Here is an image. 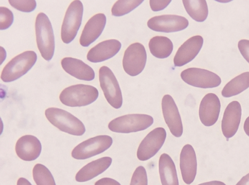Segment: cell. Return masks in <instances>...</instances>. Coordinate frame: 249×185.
<instances>
[{
  "instance_id": "12",
  "label": "cell",
  "mask_w": 249,
  "mask_h": 185,
  "mask_svg": "<svg viewBox=\"0 0 249 185\" xmlns=\"http://www.w3.org/2000/svg\"><path fill=\"white\" fill-rule=\"evenodd\" d=\"M147 25L149 28L156 31L172 32L184 30L188 26L189 22L182 16L163 15L150 18Z\"/></svg>"
},
{
  "instance_id": "11",
  "label": "cell",
  "mask_w": 249,
  "mask_h": 185,
  "mask_svg": "<svg viewBox=\"0 0 249 185\" xmlns=\"http://www.w3.org/2000/svg\"><path fill=\"white\" fill-rule=\"evenodd\" d=\"M166 138L163 127H157L150 131L140 143L137 156L141 161L147 160L154 156L162 146Z\"/></svg>"
},
{
  "instance_id": "35",
  "label": "cell",
  "mask_w": 249,
  "mask_h": 185,
  "mask_svg": "<svg viewBox=\"0 0 249 185\" xmlns=\"http://www.w3.org/2000/svg\"><path fill=\"white\" fill-rule=\"evenodd\" d=\"M236 185H249V173L243 176Z\"/></svg>"
},
{
  "instance_id": "18",
  "label": "cell",
  "mask_w": 249,
  "mask_h": 185,
  "mask_svg": "<svg viewBox=\"0 0 249 185\" xmlns=\"http://www.w3.org/2000/svg\"><path fill=\"white\" fill-rule=\"evenodd\" d=\"M180 169L184 182L190 185L193 182L196 174L197 160L193 146L185 145L180 154Z\"/></svg>"
},
{
  "instance_id": "20",
  "label": "cell",
  "mask_w": 249,
  "mask_h": 185,
  "mask_svg": "<svg viewBox=\"0 0 249 185\" xmlns=\"http://www.w3.org/2000/svg\"><path fill=\"white\" fill-rule=\"evenodd\" d=\"M121 43L116 39L102 41L92 47L88 52L87 59L91 62H100L115 56L120 50Z\"/></svg>"
},
{
  "instance_id": "23",
  "label": "cell",
  "mask_w": 249,
  "mask_h": 185,
  "mask_svg": "<svg viewBox=\"0 0 249 185\" xmlns=\"http://www.w3.org/2000/svg\"><path fill=\"white\" fill-rule=\"evenodd\" d=\"M159 170L162 185H179L175 163L166 153L160 157Z\"/></svg>"
},
{
  "instance_id": "21",
  "label": "cell",
  "mask_w": 249,
  "mask_h": 185,
  "mask_svg": "<svg viewBox=\"0 0 249 185\" xmlns=\"http://www.w3.org/2000/svg\"><path fill=\"white\" fill-rule=\"evenodd\" d=\"M61 64L66 73L78 79L91 81L95 77L93 69L82 60L65 57L61 60Z\"/></svg>"
},
{
  "instance_id": "7",
  "label": "cell",
  "mask_w": 249,
  "mask_h": 185,
  "mask_svg": "<svg viewBox=\"0 0 249 185\" xmlns=\"http://www.w3.org/2000/svg\"><path fill=\"white\" fill-rule=\"evenodd\" d=\"M100 87L107 102L114 108L122 107L123 97L118 82L111 69L103 66L99 70Z\"/></svg>"
},
{
  "instance_id": "24",
  "label": "cell",
  "mask_w": 249,
  "mask_h": 185,
  "mask_svg": "<svg viewBox=\"0 0 249 185\" xmlns=\"http://www.w3.org/2000/svg\"><path fill=\"white\" fill-rule=\"evenodd\" d=\"M151 53L155 57L164 59L169 57L173 49V44L169 38L163 36L152 37L148 44Z\"/></svg>"
},
{
  "instance_id": "29",
  "label": "cell",
  "mask_w": 249,
  "mask_h": 185,
  "mask_svg": "<svg viewBox=\"0 0 249 185\" xmlns=\"http://www.w3.org/2000/svg\"><path fill=\"white\" fill-rule=\"evenodd\" d=\"M8 1L9 4L14 8L25 13H30L33 11L36 6V1L34 0H9Z\"/></svg>"
},
{
  "instance_id": "4",
  "label": "cell",
  "mask_w": 249,
  "mask_h": 185,
  "mask_svg": "<svg viewBox=\"0 0 249 185\" xmlns=\"http://www.w3.org/2000/svg\"><path fill=\"white\" fill-rule=\"evenodd\" d=\"M37 55L34 51H24L11 60L3 68L1 79L5 82L16 80L25 75L35 64Z\"/></svg>"
},
{
  "instance_id": "16",
  "label": "cell",
  "mask_w": 249,
  "mask_h": 185,
  "mask_svg": "<svg viewBox=\"0 0 249 185\" xmlns=\"http://www.w3.org/2000/svg\"><path fill=\"white\" fill-rule=\"evenodd\" d=\"M203 44L200 35H195L187 40L178 49L174 58L175 66H182L192 61L200 51Z\"/></svg>"
},
{
  "instance_id": "2",
  "label": "cell",
  "mask_w": 249,
  "mask_h": 185,
  "mask_svg": "<svg viewBox=\"0 0 249 185\" xmlns=\"http://www.w3.org/2000/svg\"><path fill=\"white\" fill-rule=\"evenodd\" d=\"M98 95V91L95 87L79 84L64 89L59 95V99L67 106L83 107L94 102Z\"/></svg>"
},
{
  "instance_id": "37",
  "label": "cell",
  "mask_w": 249,
  "mask_h": 185,
  "mask_svg": "<svg viewBox=\"0 0 249 185\" xmlns=\"http://www.w3.org/2000/svg\"><path fill=\"white\" fill-rule=\"evenodd\" d=\"M17 185H32L30 182L26 179L21 177L19 178L18 181Z\"/></svg>"
},
{
  "instance_id": "14",
  "label": "cell",
  "mask_w": 249,
  "mask_h": 185,
  "mask_svg": "<svg viewBox=\"0 0 249 185\" xmlns=\"http://www.w3.org/2000/svg\"><path fill=\"white\" fill-rule=\"evenodd\" d=\"M221 104L219 98L214 93H208L202 98L199 108V117L206 126L213 125L217 121Z\"/></svg>"
},
{
  "instance_id": "32",
  "label": "cell",
  "mask_w": 249,
  "mask_h": 185,
  "mask_svg": "<svg viewBox=\"0 0 249 185\" xmlns=\"http://www.w3.org/2000/svg\"><path fill=\"white\" fill-rule=\"evenodd\" d=\"M238 47L244 58L249 63V40H240L238 43Z\"/></svg>"
},
{
  "instance_id": "15",
  "label": "cell",
  "mask_w": 249,
  "mask_h": 185,
  "mask_svg": "<svg viewBox=\"0 0 249 185\" xmlns=\"http://www.w3.org/2000/svg\"><path fill=\"white\" fill-rule=\"evenodd\" d=\"M242 115V109L239 102L230 103L224 111L221 123V129L224 136L229 139L238 130Z\"/></svg>"
},
{
  "instance_id": "28",
  "label": "cell",
  "mask_w": 249,
  "mask_h": 185,
  "mask_svg": "<svg viewBox=\"0 0 249 185\" xmlns=\"http://www.w3.org/2000/svg\"><path fill=\"white\" fill-rule=\"evenodd\" d=\"M143 1V0H117L111 8L112 15L115 16L126 15L137 8Z\"/></svg>"
},
{
  "instance_id": "8",
  "label": "cell",
  "mask_w": 249,
  "mask_h": 185,
  "mask_svg": "<svg viewBox=\"0 0 249 185\" xmlns=\"http://www.w3.org/2000/svg\"><path fill=\"white\" fill-rule=\"evenodd\" d=\"M112 142V139L109 136H95L77 145L72 150L71 156L76 159H86L105 152Z\"/></svg>"
},
{
  "instance_id": "30",
  "label": "cell",
  "mask_w": 249,
  "mask_h": 185,
  "mask_svg": "<svg viewBox=\"0 0 249 185\" xmlns=\"http://www.w3.org/2000/svg\"><path fill=\"white\" fill-rule=\"evenodd\" d=\"M14 21L12 11L5 7H0V29L5 30L9 28Z\"/></svg>"
},
{
  "instance_id": "38",
  "label": "cell",
  "mask_w": 249,
  "mask_h": 185,
  "mask_svg": "<svg viewBox=\"0 0 249 185\" xmlns=\"http://www.w3.org/2000/svg\"><path fill=\"white\" fill-rule=\"evenodd\" d=\"M244 130L245 133L249 137V116L246 118L244 122Z\"/></svg>"
},
{
  "instance_id": "10",
  "label": "cell",
  "mask_w": 249,
  "mask_h": 185,
  "mask_svg": "<svg viewBox=\"0 0 249 185\" xmlns=\"http://www.w3.org/2000/svg\"><path fill=\"white\" fill-rule=\"evenodd\" d=\"M182 79L188 84L200 88H212L218 86L221 78L210 71L196 67L187 68L180 74Z\"/></svg>"
},
{
  "instance_id": "5",
  "label": "cell",
  "mask_w": 249,
  "mask_h": 185,
  "mask_svg": "<svg viewBox=\"0 0 249 185\" xmlns=\"http://www.w3.org/2000/svg\"><path fill=\"white\" fill-rule=\"evenodd\" d=\"M154 122L153 117L144 114H130L118 117L111 121L108 127L112 132L129 133L144 130Z\"/></svg>"
},
{
  "instance_id": "25",
  "label": "cell",
  "mask_w": 249,
  "mask_h": 185,
  "mask_svg": "<svg viewBox=\"0 0 249 185\" xmlns=\"http://www.w3.org/2000/svg\"><path fill=\"white\" fill-rule=\"evenodd\" d=\"M249 87V72L243 73L232 78L224 87L222 95L230 97L240 93Z\"/></svg>"
},
{
  "instance_id": "26",
  "label": "cell",
  "mask_w": 249,
  "mask_h": 185,
  "mask_svg": "<svg viewBox=\"0 0 249 185\" xmlns=\"http://www.w3.org/2000/svg\"><path fill=\"white\" fill-rule=\"evenodd\" d=\"M182 2L188 14L197 22H203L208 15V8L205 0H183Z\"/></svg>"
},
{
  "instance_id": "3",
  "label": "cell",
  "mask_w": 249,
  "mask_h": 185,
  "mask_svg": "<svg viewBox=\"0 0 249 185\" xmlns=\"http://www.w3.org/2000/svg\"><path fill=\"white\" fill-rule=\"evenodd\" d=\"M45 114L53 125L63 132L74 136H82L86 131L83 123L66 110L49 108L45 110Z\"/></svg>"
},
{
  "instance_id": "13",
  "label": "cell",
  "mask_w": 249,
  "mask_h": 185,
  "mask_svg": "<svg viewBox=\"0 0 249 185\" xmlns=\"http://www.w3.org/2000/svg\"><path fill=\"white\" fill-rule=\"evenodd\" d=\"M161 108L164 121L171 134L179 138L183 133V125L178 108L172 97L169 94L163 96Z\"/></svg>"
},
{
  "instance_id": "1",
  "label": "cell",
  "mask_w": 249,
  "mask_h": 185,
  "mask_svg": "<svg viewBox=\"0 0 249 185\" xmlns=\"http://www.w3.org/2000/svg\"><path fill=\"white\" fill-rule=\"evenodd\" d=\"M35 30L38 49L43 58L49 61L54 54V37L51 23L44 13H40L37 15Z\"/></svg>"
},
{
  "instance_id": "36",
  "label": "cell",
  "mask_w": 249,
  "mask_h": 185,
  "mask_svg": "<svg viewBox=\"0 0 249 185\" xmlns=\"http://www.w3.org/2000/svg\"><path fill=\"white\" fill-rule=\"evenodd\" d=\"M198 185H226V184L219 181H212L210 182H205L200 184Z\"/></svg>"
},
{
  "instance_id": "34",
  "label": "cell",
  "mask_w": 249,
  "mask_h": 185,
  "mask_svg": "<svg viewBox=\"0 0 249 185\" xmlns=\"http://www.w3.org/2000/svg\"><path fill=\"white\" fill-rule=\"evenodd\" d=\"M94 185H121L116 180L110 178H103L96 181Z\"/></svg>"
},
{
  "instance_id": "22",
  "label": "cell",
  "mask_w": 249,
  "mask_h": 185,
  "mask_svg": "<svg viewBox=\"0 0 249 185\" xmlns=\"http://www.w3.org/2000/svg\"><path fill=\"white\" fill-rule=\"evenodd\" d=\"M111 163L112 158L108 156L92 161L77 172L75 180L78 182L88 181L104 172L109 167Z\"/></svg>"
},
{
  "instance_id": "6",
  "label": "cell",
  "mask_w": 249,
  "mask_h": 185,
  "mask_svg": "<svg viewBox=\"0 0 249 185\" xmlns=\"http://www.w3.org/2000/svg\"><path fill=\"white\" fill-rule=\"evenodd\" d=\"M83 5L80 0L72 1L65 15L61 29V38L65 44H69L75 37L82 22Z\"/></svg>"
},
{
  "instance_id": "33",
  "label": "cell",
  "mask_w": 249,
  "mask_h": 185,
  "mask_svg": "<svg viewBox=\"0 0 249 185\" xmlns=\"http://www.w3.org/2000/svg\"><path fill=\"white\" fill-rule=\"evenodd\" d=\"M171 0H150L149 4L153 11H159L165 8L171 2Z\"/></svg>"
},
{
  "instance_id": "9",
  "label": "cell",
  "mask_w": 249,
  "mask_h": 185,
  "mask_svg": "<svg viewBox=\"0 0 249 185\" xmlns=\"http://www.w3.org/2000/svg\"><path fill=\"white\" fill-rule=\"evenodd\" d=\"M147 59L144 46L140 43L131 44L125 50L123 59L124 71L134 77L140 74L143 70Z\"/></svg>"
},
{
  "instance_id": "17",
  "label": "cell",
  "mask_w": 249,
  "mask_h": 185,
  "mask_svg": "<svg viewBox=\"0 0 249 185\" xmlns=\"http://www.w3.org/2000/svg\"><path fill=\"white\" fill-rule=\"evenodd\" d=\"M41 149V144L39 139L30 135L20 137L15 145V151L18 156L27 161L36 159L39 156Z\"/></svg>"
},
{
  "instance_id": "27",
  "label": "cell",
  "mask_w": 249,
  "mask_h": 185,
  "mask_svg": "<svg viewBox=\"0 0 249 185\" xmlns=\"http://www.w3.org/2000/svg\"><path fill=\"white\" fill-rule=\"evenodd\" d=\"M33 179L36 185H56L49 169L41 164H36L33 169Z\"/></svg>"
},
{
  "instance_id": "31",
  "label": "cell",
  "mask_w": 249,
  "mask_h": 185,
  "mask_svg": "<svg viewBox=\"0 0 249 185\" xmlns=\"http://www.w3.org/2000/svg\"><path fill=\"white\" fill-rule=\"evenodd\" d=\"M147 173L145 168L140 166L133 173L130 185H147Z\"/></svg>"
},
{
  "instance_id": "19",
  "label": "cell",
  "mask_w": 249,
  "mask_h": 185,
  "mask_svg": "<svg viewBox=\"0 0 249 185\" xmlns=\"http://www.w3.org/2000/svg\"><path fill=\"white\" fill-rule=\"evenodd\" d=\"M106 24V16L103 13L92 16L86 24L80 37V44L88 47L101 34Z\"/></svg>"
}]
</instances>
